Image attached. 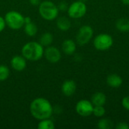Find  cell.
<instances>
[{
  "instance_id": "cell-21",
  "label": "cell",
  "mask_w": 129,
  "mask_h": 129,
  "mask_svg": "<svg viewBox=\"0 0 129 129\" xmlns=\"http://www.w3.org/2000/svg\"><path fill=\"white\" fill-rule=\"evenodd\" d=\"M10 76V70L5 65H0V82L5 81Z\"/></svg>"
},
{
  "instance_id": "cell-2",
  "label": "cell",
  "mask_w": 129,
  "mask_h": 129,
  "mask_svg": "<svg viewBox=\"0 0 129 129\" xmlns=\"http://www.w3.org/2000/svg\"><path fill=\"white\" fill-rule=\"evenodd\" d=\"M44 47L37 42H29L21 49L22 55L26 60L37 61L44 56Z\"/></svg>"
},
{
  "instance_id": "cell-25",
  "label": "cell",
  "mask_w": 129,
  "mask_h": 129,
  "mask_svg": "<svg viewBox=\"0 0 129 129\" xmlns=\"http://www.w3.org/2000/svg\"><path fill=\"white\" fill-rule=\"evenodd\" d=\"M57 7H58V8H59V11L60 10V11H67L69 6L67 5V4L65 2H61L59 4V5H58Z\"/></svg>"
},
{
  "instance_id": "cell-6",
  "label": "cell",
  "mask_w": 129,
  "mask_h": 129,
  "mask_svg": "<svg viewBox=\"0 0 129 129\" xmlns=\"http://www.w3.org/2000/svg\"><path fill=\"white\" fill-rule=\"evenodd\" d=\"M87 12V5L82 1H76L70 4L67 9V14L70 18L79 19L83 17Z\"/></svg>"
},
{
  "instance_id": "cell-23",
  "label": "cell",
  "mask_w": 129,
  "mask_h": 129,
  "mask_svg": "<svg viewBox=\"0 0 129 129\" xmlns=\"http://www.w3.org/2000/svg\"><path fill=\"white\" fill-rule=\"evenodd\" d=\"M121 103H122V106L123 107V108H125L127 110H129V96H126L123 98Z\"/></svg>"
},
{
  "instance_id": "cell-18",
  "label": "cell",
  "mask_w": 129,
  "mask_h": 129,
  "mask_svg": "<svg viewBox=\"0 0 129 129\" xmlns=\"http://www.w3.org/2000/svg\"><path fill=\"white\" fill-rule=\"evenodd\" d=\"M23 27H24V33L28 36H30V37L36 36L37 32H38L37 26L34 23H33L32 21L28 23H25Z\"/></svg>"
},
{
  "instance_id": "cell-26",
  "label": "cell",
  "mask_w": 129,
  "mask_h": 129,
  "mask_svg": "<svg viewBox=\"0 0 129 129\" xmlns=\"http://www.w3.org/2000/svg\"><path fill=\"white\" fill-rule=\"evenodd\" d=\"M6 26V23L5 20V18L3 17L0 16V33H2Z\"/></svg>"
},
{
  "instance_id": "cell-20",
  "label": "cell",
  "mask_w": 129,
  "mask_h": 129,
  "mask_svg": "<svg viewBox=\"0 0 129 129\" xmlns=\"http://www.w3.org/2000/svg\"><path fill=\"white\" fill-rule=\"evenodd\" d=\"M114 127L113 121L109 119L102 118L98 122V128L100 129H111Z\"/></svg>"
},
{
  "instance_id": "cell-12",
  "label": "cell",
  "mask_w": 129,
  "mask_h": 129,
  "mask_svg": "<svg viewBox=\"0 0 129 129\" xmlns=\"http://www.w3.org/2000/svg\"><path fill=\"white\" fill-rule=\"evenodd\" d=\"M123 80L122 77L116 74V73H112L108 75L107 77V85L113 88H118L122 85Z\"/></svg>"
},
{
  "instance_id": "cell-10",
  "label": "cell",
  "mask_w": 129,
  "mask_h": 129,
  "mask_svg": "<svg viewBox=\"0 0 129 129\" xmlns=\"http://www.w3.org/2000/svg\"><path fill=\"white\" fill-rule=\"evenodd\" d=\"M11 66L13 70L17 72L23 71L26 67V59L23 55H15L10 61Z\"/></svg>"
},
{
  "instance_id": "cell-8",
  "label": "cell",
  "mask_w": 129,
  "mask_h": 129,
  "mask_svg": "<svg viewBox=\"0 0 129 129\" xmlns=\"http://www.w3.org/2000/svg\"><path fill=\"white\" fill-rule=\"evenodd\" d=\"M76 112L78 115L82 117H88L92 115L93 110H94V105L91 103V101L82 99L77 102L75 107Z\"/></svg>"
},
{
  "instance_id": "cell-5",
  "label": "cell",
  "mask_w": 129,
  "mask_h": 129,
  "mask_svg": "<svg viewBox=\"0 0 129 129\" xmlns=\"http://www.w3.org/2000/svg\"><path fill=\"white\" fill-rule=\"evenodd\" d=\"M93 45L96 50L105 51L109 50L113 45V39L110 34L100 33L94 37Z\"/></svg>"
},
{
  "instance_id": "cell-30",
  "label": "cell",
  "mask_w": 129,
  "mask_h": 129,
  "mask_svg": "<svg viewBox=\"0 0 129 129\" xmlns=\"http://www.w3.org/2000/svg\"><path fill=\"white\" fill-rule=\"evenodd\" d=\"M79 1H82V2H85L86 1H88V0H79Z\"/></svg>"
},
{
  "instance_id": "cell-13",
  "label": "cell",
  "mask_w": 129,
  "mask_h": 129,
  "mask_svg": "<svg viewBox=\"0 0 129 129\" xmlns=\"http://www.w3.org/2000/svg\"><path fill=\"white\" fill-rule=\"evenodd\" d=\"M62 51L65 54L67 55H72L76 52V42L72 40V39H65L63 43H62V46H61Z\"/></svg>"
},
{
  "instance_id": "cell-17",
  "label": "cell",
  "mask_w": 129,
  "mask_h": 129,
  "mask_svg": "<svg viewBox=\"0 0 129 129\" xmlns=\"http://www.w3.org/2000/svg\"><path fill=\"white\" fill-rule=\"evenodd\" d=\"M53 41H54V36L51 33H48V32L43 33L39 39V43L43 47L50 46L52 44Z\"/></svg>"
},
{
  "instance_id": "cell-28",
  "label": "cell",
  "mask_w": 129,
  "mask_h": 129,
  "mask_svg": "<svg viewBox=\"0 0 129 129\" xmlns=\"http://www.w3.org/2000/svg\"><path fill=\"white\" fill-rule=\"evenodd\" d=\"M24 21H25V23H28L31 22L32 21L31 17H24Z\"/></svg>"
},
{
  "instance_id": "cell-22",
  "label": "cell",
  "mask_w": 129,
  "mask_h": 129,
  "mask_svg": "<svg viewBox=\"0 0 129 129\" xmlns=\"http://www.w3.org/2000/svg\"><path fill=\"white\" fill-rule=\"evenodd\" d=\"M92 114L98 118H102L106 114V109L104 106H94Z\"/></svg>"
},
{
  "instance_id": "cell-19",
  "label": "cell",
  "mask_w": 129,
  "mask_h": 129,
  "mask_svg": "<svg viewBox=\"0 0 129 129\" xmlns=\"http://www.w3.org/2000/svg\"><path fill=\"white\" fill-rule=\"evenodd\" d=\"M54 128L55 125L50 118L39 120V122L38 123L39 129H54Z\"/></svg>"
},
{
  "instance_id": "cell-1",
  "label": "cell",
  "mask_w": 129,
  "mask_h": 129,
  "mask_svg": "<svg viewBox=\"0 0 129 129\" xmlns=\"http://www.w3.org/2000/svg\"><path fill=\"white\" fill-rule=\"evenodd\" d=\"M29 111L33 117L39 121L51 118L54 113V107L48 99L36 98L31 102Z\"/></svg>"
},
{
  "instance_id": "cell-24",
  "label": "cell",
  "mask_w": 129,
  "mask_h": 129,
  "mask_svg": "<svg viewBox=\"0 0 129 129\" xmlns=\"http://www.w3.org/2000/svg\"><path fill=\"white\" fill-rule=\"evenodd\" d=\"M115 128L116 129H129V125L125 122H120L115 126Z\"/></svg>"
},
{
  "instance_id": "cell-7",
  "label": "cell",
  "mask_w": 129,
  "mask_h": 129,
  "mask_svg": "<svg viewBox=\"0 0 129 129\" xmlns=\"http://www.w3.org/2000/svg\"><path fill=\"white\" fill-rule=\"evenodd\" d=\"M94 36V29L89 25L82 26L76 35V42L80 46H84L88 44Z\"/></svg>"
},
{
  "instance_id": "cell-4",
  "label": "cell",
  "mask_w": 129,
  "mask_h": 129,
  "mask_svg": "<svg viewBox=\"0 0 129 129\" xmlns=\"http://www.w3.org/2000/svg\"><path fill=\"white\" fill-rule=\"evenodd\" d=\"M4 18L6 23V26L14 30L21 29L25 24L24 17L23 14L16 11H10L7 12Z\"/></svg>"
},
{
  "instance_id": "cell-16",
  "label": "cell",
  "mask_w": 129,
  "mask_h": 129,
  "mask_svg": "<svg viewBox=\"0 0 129 129\" xmlns=\"http://www.w3.org/2000/svg\"><path fill=\"white\" fill-rule=\"evenodd\" d=\"M116 28L122 33L129 32V19L122 17L117 20L116 23Z\"/></svg>"
},
{
  "instance_id": "cell-29",
  "label": "cell",
  "mask_w": 129,
  "mask_h": 129,
  "mask_svg": "<svg viewBox=\"0 0 129 129\" xmlns=\"http://www.w3.org/2000/svg\"><path fill=\"white\" fill-rule=\"evenodd\" d=\"M122 2L124 4V5H129V0H121Z\"/></svg>"
},
{
  "instance_id": "cell-27",
  "label": "cell",
  "mask_w": 129,
  "mask_h": 129,
  "mask_svg": "<svg viewBox=\"0 0 129 129\" xmlns=\"http://www.w3.org/2000/svg\"><path fill=\"white\" fill-rule=\"evenodd\" d=\"M29 2L31 5H35V6L39 5L41 3V0H29Z\"/></svg>"
},
{
  "instance_id": "cell-15",
  "label": "cell",
  "mask_w": 129,
  "mask_h": 129,
  "mask_svg": "<svg viewBox=\"0 0 129 129\" xmlns=\"http://www.w3.org/2000/svg\"><path fill=\"white\" fill-rule=\"evenodd\" d=\"M57 27L61 31H67L71 27V21L67 17H60L57 19Z\"/></svg>"
},
{
  "instance_id": "cell-9",
  "label": "cell",
  "mask_w": 129,
  "mask_h": 129,
  "mask_svg": "<svg viewBox=\"0 0 129 129\" xmlns=\"http://www.w3.org/2000/svg\"><path fill=\"white\" fill-rule=\"evenodd\" d=\"M44 56L49 63H57L61 59V52L57 47L50 45L44 50Z\"/></svg>"
},
{
  "instance_id": "cell-14",
  "label": "cell",
  "mask_w": 129,
  "mask_h": 129,
  "mask_svg": "<svg viewBox=\"0 0 129 129\" xmlns=\"http://www.w3.org/2000/svg\"><path fill=\"white\" fill-rule=\"evenodd\" d=\"M91 101L94 106H104L107 102V96L104 93L98 91L91 96Z\"/></svg>"
},
{
  "instance_id": "cell-11",
  "label": "cell",
  "mask_w": 129,
  "mask_h": 129,
  "mask_svg": "<svg viewBox=\"0 0 129 129\" xmlns=\"http://www.w3.org/2000/svg\"><path fill=\"white\" fill-rule=\"evenodd\" d=\"M76 83L73 79L65 80L61 85V91L63 95L70 97L73 95L76 91Z\"/></svg>"
},
{
  "instance_id": "cell-3",
  "label": "cell",
  "mask_w": 129,
  "mask_h": 129,
  "mask_svg": "<svg viewBox=\"0 0 129 129\" xmlns=\"http://www.w3.org/2000/svg\"><path fill=\"white\" fill-rule=\"evenodd\" d=\"M39 13L45 20L52 21L55 20L59 14V8L54 2L49 0L41 2L39 5Z\"/></svg>"
}]
</instances>
